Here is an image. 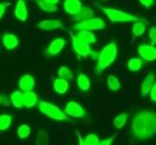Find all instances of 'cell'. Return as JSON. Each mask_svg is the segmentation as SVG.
<instances>
[{
    "label": "cell",
    "mask_w": 156,
    "mask_h": 145,
    "mask_svg": "<svg viewBox=\"0 0 156 145\" xmlns=\"http://www.w3.org/2000/svg\"><path fill=\"white\" fill-rule=\"evenodd\" d=\"M133 136L140 140L151 138L156 135V112L142 110L134 116L131 123Z\"/></svg>",
    "instance_id": "obj_1"
},
{
    "label": "cell",
    "mask_w": 156,
    "mask_h": 145,
    "mask_svg": "<svg viewBox=\"0 0 156 145\" xmlns=\"http://www.w3.org/2000/svg\"><path fill=\"white\" fill-rule=\"evenodd\" d=\"M117 56V47L115 43H110L107 45L99 53L98 62L95 68V72L97 74H101L105 70L111 66L115 62Z\"/></svg>",
    "instance_id": "obj_2"
},
{
    "label": "cell",
    "mask_w": 156,
    "mask_h": 145,
    "mask_svg": "<svg viewBox=\"0 0 156 145\" xmlns=\"http://www.w3.org/2000/svg\"><path fill=\"white\" fill-rule=\"evenodd\" d=\"M102 11L112 22H130V21H135V22L141 21L142 22V21H147L142 18L136 17V16L130 15L114 8H102Z\"/></svg>",
    "instance_id": "obj_3"
},
{
    "label": "cell",
    "mask_w": 156,
    "mask_h": 145,
    "mask_svg": "<svg viewBox=\"0 0 156 145\" xmlns=\"http://www.w3.org/2000/svg\"><path fill=\"white\" fill-rule=\"evenodd\" d=\"M39 109L43 114H45L51 119L56 121H64L68 120V116L59 109L58 106L52 105L51 103H48L46 101L39 102Z\"/></svg>",
    "instance_id": "obj_4"
},
{
    "label": "cell",
    "mask_w": 156,
    "mask_h": 145,
    "mask_svg": "<svg viewBox=\"0 0 156 145\" xmlns=\"http://www.w3.org/2000/svg\"><path fill=\"white\" fill-rule=\"evenodd\" d=\"M106 26V23L103 19L99 18H92L83 21H80L73 25L74 30L80 31V30H87V31H94L103 29Z\"/></svg>",
    "instance_id": "obj_5"
},
{
    "label": "cell",
    "mask_w": 156,
    "mask_h": 145,
    "mask_svg": "<svg viewBox=\"0 0 156 145\" xmlns=\"http://www.w3.org/2000/svg\"><path fill=\"white\" fill-rule=\"evenodd\" d=\"M70 35L72 37V45L74 47V50L76 51V53L79 56L87 57L88 55H90L91 53H92L88 44L80 41L76 35H74L72 33V32H70Z\"/></svg>",
    "instance_id": "obj_6"
},
{
    "label": "cell",
    "mask_w": 156,
    "mask_h": 145,
    "mask_svg": "<svg viewBox=\"0 0 156 145\" xmlns=\"http://www.w3.org/2000/svg\"><path fill=\"white\" fill-rule=\"evenodd\" d=\"M65 114L67 116L80 118L85 115V112L83 109V106L80 104H78L75 101H71L65 106Z\"/></svg>",
    "instance_id": "obj_7"
},
{
    "label": "cell",
    "mask_w": 156,
    "mask_h": 145,
    "mask_svg": "<svg viewBox=\"0 0 156 145\" xmlns=\"http://www.w3.org/2000/svg\"><path fill=\"white\" fill-rule=\"evenodd\" d=\"M138 52L142 59L146 61L156 60V47L150 45H142L138 48Z\"/></svg>",
    "instance_id": "obj_8"
},
{
    "label": "cell",
    "mask_w": 156,
    "mask_h": 145,
    "mask_svg": "<svg viewBox=\"0 0 156 145\" xmlns=\"http://www.w3.org/2000/svg\"><path fill=\"white\" fill-rule=\"evenodd\" d=\"M15 17L20 21H26L28 18V10L24 0H18L15 8Z\"/></svg>",
    "instance_id": "obj_9"
},
{
    "label": "cell",
    "mask_w": 156,
    "mask_h": 145,
    "mask_svg": "<svg viewBox=\"0 0 156 145\" xmlns=\"http://www.w3.org/2000/svg\"><path fill=\"white\" fill-rule=\"evenodd\" d=\"M65 44H66V41L64 39H62V38L55 39L50 44L49 47H48L47 54L48 55H56V54H58V53L63 50V47H65Z\"/></svg>",
    "instance_id": "obj_10"
},
{
    "label": "cell",
    "mask_w": 156,
    "mask_h": 145,
    "mask_svg": "<svg viewBox=\"0 0 156 145\" xmlns=\"http://www.w3.org/2000/svg\"><path fill=\"white\" fill-rule=\"evenodd\" d=\"M37 26L42 30H55L58 28H63V23L57 19H45L37 24Z\"/></svg>",
    "instance_id": "obj_11"
},
{
    "label": "cell",
    "mask_w": 156,
    "mask_h": 145,
    "mask_svg": "<svg viewBox=\"0 0 156 145\" xmlns=\"http://www.w3.org/2000/svg\"><path fill=\"white\" fill-rule=\"evenodd\" d=\"M19 86L20 90L24 91H31L35 86V79L34 78L30 76V74H25V76L21 77L19 81Z\"/></svg>",
    "instance_id": "obj_12"
},
{
    "label": "cell",
    "mask_w": 156,
    "mask_h": 145,
    "mask_svg": "<svg viewBox=\"0 0 156 145\" xmlns=\"http://www.w3.org/2000/svg\"><path fill=\"white\" fill-rule=\"evenodd\" d=\"M82 7L83 5L80 0H65L64 1V9L71 16L76 15L82 9Z\"/></svg>",
    "instance_id": "obj_13"
},
{
    "label": "cell",
    "mask_w": 156,
    "mask_h": 145,
    "mask_svg": "<svg viewBox=\"0 0 156 145\" xmlns=\"http://www.w3.org/2000/svg\"><path fill=\"white\" fill-rule=\"evenodd\" d=\"M94 17V11L88 7H82L79 12L73 16V19L80 22V21H83L89 19H92Z\"/></svg>",
    "instance_id": "obj_14"
},
{
    "label": "cell",
    "mask_w": 156,
    "mask_h": 145,
    "mask_svg": "<svg viewBox=\"0 0 156 145\" xmlns=\"http://www.w3.org/2000/svg\"><path fill=\"white\" fill-rule=\"evenodd\" d=\"M155 83V74H147V77L144 78V82L142 83V86H141V93L143 96H147L150 90H151L152 86Z\"/></svg>",
    "instance_id": "obj_15"
},
{
    "label": "cell",
    "mask_w": 156,
    "mask_h": 145,
    "mask_svg": "<svg viewBox=\"0 0 156 145\" xmlns=\"http://www.w3.org/2000/svg\"><path fill=\"white\" fill-rule=\"evenodd\" d=\"M23 105L27 109L33 107L36 105L37 102H38V97L36 93L33 91H26L23 94Z\"/></svg>",
    "instance_id": "obj_16"
},
{
    "label": "cell",
    "mask_w": 156,
    "mask_h": 145,
    "mask_svg": "<svg viewBox=\"0 0 156 145\" xmlns=\"http://www.w3.org/2000/svg\"><path fill=\"white\" fill-rule=\"evenodd\" d=\"M4 47L9 50H12L19 46V39L14 34H5L2 38Z\"/></svg>",
    "instance_id": "obj_17"
},
{
    "label": "cell",
    "mask_w": 156,
    "mask_h": 145,
    "mask_svg": "<svg viewBox=\"0 0 156 145\" xmlns=\"http://www.w3.org/2000/svg\"><path fill=\"white\" fill-rule=\"evenodd\" d=\"M53 89L58 94H65L69 89V83L65 79L56 78L53 80Z\"/></svg>",
    "instance_id": "obj_18"
},
{
    "label": "cell",
    "mask_w": 156,
    "mask_h": 145,
    "mask_svg": "<svg viewBox=\"0 0 156 145\" xmlns=\"http://www.w3.org/2000/svg\"><path fill=\"white\" fill-rule=\"evenodd\" d=\"M78 38L83 41L87 44H93L96 42V37L91 31H87V30H80L78 32V34L76 35Z\"/></svg>",
    "instance_id": "obj_19"
},
{
    "label": "cell",
    "mask_w": 156,
    "mask_h": 145,
    "mask_svg": "<svg viewBox=\"0 0 156 145\" xmlns=\"http://www.w3.org/2000/svg\"><path fill=\"white\" fill-rule=\"evenodd\" d=\"M35 145H50L49 133L46 130H40L38 132L35 139Z\"/></svg>",
    "instance_id": "obj_20"
},
{
    "label": "cell",
    "mask_w": 156,
    "mask_h": 145,
    "mask_svg": "<svg viewBox=\"0 0 156 145\" xmlns=\"http://www.w3.org/2000/svg\"><path fill=\"white\" fill-rule=\"evenodd\" d=\"M11 103L12 105L17 107V109H20L23 106V93L20 91H15L11 94Z\"/></svg>",
    "instance_id": "obj_21"
},
{
    "label": "cell",
    "mask_w": 156,
    "mask_h": 145,
    "mask_svg": "<svg viewBox=\"0 0 156 145\" xmlns=\"http://www.w3.org/2000/svg\"><path fill=\"white\" fill-rule=\"evenodd\" d=\"M78 86L80 90L87 91L90 88V80L84 74H80L77 78Z\"/></svg>",
    "instance_id": "obj_22"
},
{
    "label": "cell",
    "mask_w": 156,
    "mask_h": 145,
    "mask_svg": "<svg viewBox=\"0 0 156 145\" xmlns=\"http://www.w3.org/2000/svg\"><path fill=\"white\" fill-rule=\"evenodd\" d=\"M12 124V115L2 114L0 115V131H6Z\"/></svg>",
    "instance_id": "obj_23"
},
{
    "label": "cell",
    "mask_w": 156,
    "mask_h": 145,
    "mask_svg": "<svg viewBox=\"0 0 156 145\" xmlns=\"http://www.w3.org/2000/svg\"><path fill=\"white\" fill-rule=\"evenodd\" d=\"M37 3H38L40 9H42L45 12H49V13H53L56 12L58 10V8L55 6V4H51L45 1V0H37Z\"/></svg>",
    "instance_id": "obj_24"
},
{
    "label": "cell",
    "mask_w": 156,
    "mask_h": 145,
    "mask_svg": "<svg viewBox=\"0 0 156 145\" xmlns=\"http://www.w3.org/2000/svg\"><path fill=\"white\" fill-rule=\"evenodd\" d=\"M128 69L132 72H138L143 66V61L140 58H132L128 61Z\"/></svg>",
    "instance_id": "obj_25"
},
{
    "label": "cell",
    "mask_w": 156,
    "mask_h": 145,
    "mask_svg": "<svg viewBox=\"0 0 156 145\" xmlns=\"http://www.w3.org/2000/svg\"><path fill=\"white\" fill-rule=\"evenodd\" d=\"M129 118V114L127 113H121L117 115L114 120V125L116 129H121L123 126L126 124V122Z\"/></svg>",
    "instance_id": "obj_26"
},
{
    "label": "cell",
    "mask_w": 156,
    "mask_h": 145,
    "mask_svg": "<svg viewBox=\"0 0 156 145\" xmlns=\"http://www.w3.org/2000/svg\"><path fill=\"white\" fill-rule=\"evenodd\" d=\"M107 82H108V87L112 91H117L118 89H120L121 86L120 81L115 76H109Z\"/></svg>",
    "instance_id": "obj_27"
},
{
    "label": "cell",
    "mask_w": 156,
    "mask_h": 145,
    "mask_svg": "<svg viewBox=\"0 0 156 145\" xmlns=\"http://www.w3.org/2000/svg\"><path fill=\"white\" fill-rule=\"evenodd\" d=\"M57 74H58V77L59 78H62V79H65V80H68L69 79H72L73 78V73L70 71V70L65 67V66H62L58 69V71H57Z\"/></svg>",
    "instance_id": "obj_28"
},
{
    "label": "cell",
    "mask_w": 156,
    "mask_h": 145,
    "mask_svg": "<svg viewBox=\"0 0 156 145\" xmlns=\"http://www.w3.org/2000/svg\"><path fill=\"white\" fill-rule=\"evenodd\" d=\"M132 32H133V35L136 37L142 36L144 32H146V25H144L143 22H141V21H139V22H134Z\"/></svg>",
    "instance_id": "obj_29"
},
{
    "label": "cell",
    "mask_w": 156,
    "mask_h": 145,
    "mask_svg": "<svg viewBox=\"0 0 156 145\" xmlns=\"http://www.w3.org/2000/svg\"><path fill=\"white\" fill-rule=\"evenodd\" d=\"M30 133H31V128L26 124H23L18 128V136L21 139L29 136Z\"/></svg>",
    "instance_id": "obj_30"
},
{
    "label": "cell",
    "mask_w": 156,
    "mask_h": 145,
    "mask_svg": "<svg viewBox=\"0 0 156 145\" xmlns=\"http://www.w3.org/2000/svg\"><path fill=\"white\" fill-rule=\"evenodd\" d=\"M84 140V143L85 145H98L99 143V138L96 135H93V133H90V135H87L85 136V139Z\"/></svg>",
    "instance_id": "obj_31"
},
{
    "label": "cell",
    "mask_w": 156,
    "mask_h": 145,
    "mask_svg": "<svg viewBox=\"0 0 156 145\" xmlns=\"http://www.w3.org/2000/svg\"><path fill=\"white\" fill-rule=\"evenodd\" d=\"M148 37H149V39L151 40L152 44L156 45V27H155V26H152V27L149 29Z\"/></svg>",
    "instance_id": "obj_32"
},
{
    "label": "cell",
    "mask_w": 156,
    "mask_h": 145,
    "mask_svg": "<svg viewBox=\"0 0 156 145\" xmlns=\"http://www.w3.org/2000/svg\"><path fill=\"white\" fill-rule=\"evenodd\" d=\"M139 1L146 8H150L154 4V0H139Z\"/></svg>",
    "instance_id": "obj_33"
},
{
    "label": "cell",
    "mask_w": 156,
    "mask_h": 145,
    "mask_svg": "<svg viewBox=\"0 0 156 145\" xmlns=\"http://www.w3.org/2000/svg\"><path fill=\"white\" fill-rule=\"evenodd\" d=\"M10 3L9 2H4V3H0V19H1L4 14H5V10H6L7 6H9Z\"/></svg>",
    "instance_id": "obj_34"
},
{
    "label": "cell",
    "mask_w": 156,
    "mask_h": 145,
    "mask_svg": "<svg viewBox=\"0 0 156 145\" xmlns=\"http://www.w3.org/2000/svg\"><path fill=\"white\" fill-rule=\"evenodd\" d=\"M115 136H112L110 138H107V139H104V140H102V141H99L98 145H112V141L115 140Z\"/></svg>",
    "instance_id": "obj_35"
},
{
    "label": "cell",
    "mask_w": 156,
    "mask_h": 145,
    "mask_svg": "<svg viewBox=\"0 0 156 145\" xmlns=\"http://www.w3.org/2000/svg\"><path fill=\"white\" fill-rule=\"evenodd\" d=\"M149 93H150V99H151V101H153L156 103V82L154 83V85L152 86Z\"/></svg>",
    "instance_id": "obj_36"
},
{
    "label": "cell",
    "mask_w": 156,
    "mask_h": 145,
    "mask_svg": "<svg viewBox=\"0 0 156 145\" xmlns=\"http://www.w3.org/2000/svg\"><path fill=\"white\" fill-rule=\"evenodd\" d=\"M76 135L78 136V141H79V145H85L84 143V140H83V138L82 136V135H80V133L76 131Z\"/></svg>",
    "instance_id": "obj_37"
},
{
    "label": "cell",
    "mask_w": 156,
    "mask_h": 145,
    "mask_svg": "<svg viewBox=\"0 0 156 145\" xmlns=\"http://www.w3.org/2000/svg\"><path fill=\"white\" fill-rule=\"evenodd\" d=\"M45 1L49 2V3H51V4H57L59 2V0H45Z\"/></svg>",
    "instance_id": "obj_38"
},
{
    "label": "cell",
    "mask_w": 156,
    "mask_h": 145,
    "mask_svg": "<svg viewBox=\"0 0 156 145\" xmlns=\"http://www.w3.org/2000/svg\"><path fill=\"white\" fill-rule=\"evenodd\" d=\"M2 101H3V99H2V97L0 96V103H2Z\"/></svg>",
    "instance_id": "obj_39"
}]
</instances>
